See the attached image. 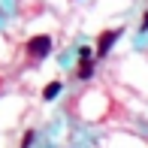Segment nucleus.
Here are the masks:
<instances>
[{"label":"nucleus","mask_w":148,"mask_h":148,"mask_svg":"<svg viewBox=\"0 0 148 148\" xmlns=\"http://www.w3.org/2000/svg\"><path fill=\"white\" fill-rule=\"evenodd\" d=\"M49 49H51L49 33H39V36H33L30 42H27V55H30V58H45V55H49Z\"/></svg>","instance_id":"nucleus-1"},{"label":"nucleus","mask_w":148,"mask_h":148,"mask_svg":"<svg viewBox=\"0 0 148 148\" xmlns=\"http://www.w3.org/2000/svg\"><path fill=\"white\" fill-rule=\"evenodd\" d=\"M118 36H121V30H106L103 36H100V45H97V58H103L106 51L112 49V42H115Z\"/></svg>","instance_id":"nucleus-2"},{"label":"nucleus","mask_w":148,"mask_h":148,"mask_svg":"<svg viewBox=\"0 0 148 148\" xmlns=\"http://www.w3.org/2000/svg\"><path fill=\"white\" fill-rule=\"evenodd\" d=\"M58 91H60V85L55 82V85H49V88L42 91V97H45V100H51V97H58Z\"/></svg>","instance_id":"nucleus-3"},{"label":"nucleus","mask_w":148,"mask_h":148,"mask_svg":"<svg viewBox=\"0 0 148 148\" xmlns=\"http://www.w3.org/2000/svg\"><path fill=\"white\" fill-rule=\"evenodd\" d=\"M79 76H85V79L91 76V58H82V70H79Z\"/></svg>","instance_id":"nucleus-4"}]
</instances>
